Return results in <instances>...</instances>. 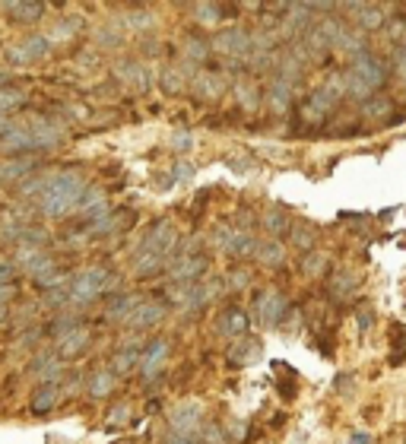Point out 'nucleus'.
Returning a JSON list of instances; mask_svg holds the SVG:
<instances>
[{
	"label": "nucleus",
	"mask_w": 406,
	"mask_h": 444,
	"mask_svg": "<svg viewBox=\"0 0 406 444\" xmlns=\"http://www.w3.org/2000/svg\"><path fill=\"white\" fill-rule=\"evenodd\" d=\"M89 181L82 171L67 168V171H44V175H35L32 181L23 184V194L35 200V206L42 209L51 219H61V216L76 213L82 194H86Z\"/></svg>",
	"instance_id": "nucleus-1"
},
{
	"label": "nucleus",
	"mask_w": 406,
	"mask_h": 444,
	"mask_svg": "<svg viewBox=\"0 0 406 444\" xmlns=\"http://www.w3.org/2000/svg\"><path fill=\"white\" fill-rule=\"evenodd\" d=\"M175 247H178L175 226H171L168 219H156L143 232L137 251H133V270H137L140 276H156V273H162L165 266L171 264Z\"/></svg>",
	"instance_id": "nucleus-2"
},
{
	"label": "nucleus",
	"mask_w": 406,
	"mask_h": 444,
	"mask_svg": "<svg viewBox=\"0 0 406 444\" xmlns=\"http://www.w3.org/2000/svg\"><path fill=\"white\" fill-rule=\"evenodd\" d=\"M203 406L200 400H184L165 419L162 444H200L203 441Z\"/></svg>",
	"instance_id": "nucleus-3"
},
{
	"label": "nucleus",
	"mask_w": 406,
	"mask_h": 444,
	"mask_svg": "<svg viewBox=\"0 0 406 444\" xmlns=\"http://www.w3.org/2000/svg\"><path fill=\"white\" fill-rule=\"evenodd\" d=\"M343 80H346V92L352 95V99L368 101L387 82V67H384L381 57H374V54H368L365 51L362 57H355V61L349 63V70L343 73Z\"/></svg>",
	"instance_id": "nucleus-4"
},
{
	"label": "nucleus",
	"mask_w": 406,
	"mask_h": 444,
	"mask_svg": "<svg viewBox=\"0 0 406 444\" xmlns=\"http://www.w3.org/2000/svg\"><path fill=\"white\" fill-rule=\"evenodd\" d=\"M111 285H114V273L108 270V266H86V270H80L73 279H70V302L67 304L82 308V304L102 298Z\"/></svg>",
	"instance_id": "nucleus-5"
},
{
	"label": "nucleus",
	"mask_w": 406,
	"mask_h": 444,
	"mask_svg": "<svg viewBox=\"0 0 406 444\" xmlns=\"http://www.w3.org/2000/svg\"><path fill=\"white\" fill-rule=\"evenodd\" d=\"M219 292H222L219 279H197V283H190V285H175L171 302H175V308L181 311V314H197V311H203L207 304H213L216 298H219Z\"/></svg>",
	"instance_id": "nucleus-6"
},
{
	"label": "nucleus",
	"mask_w": 406,
	"mask_h": 444,
	"mask_svg": "<svg viewBox=\"0 0 406 444\" xmlns=\"http://www.w3.org/2000/svg\"><path fill=\"white\" fill-rule=\"evenodd\" d=\"M209 48H213L216 54H226L228 61H247V57H251V29L232 25V29L216 32Z\"/></svg>",
	"instance_id": "nucleus-7"
},
{
	"label": "nucleus",
	"mask_w": 406,
	"mask_h": 444,
	"mask_svg": "<svg viewBox=\"0 0 406 444\" xmlns=\"http://www.w3.org/2000/svg\"><path fill=\"white\" fill-rule=\"evenodd\" d=\"M254 314L264 327H279L283 317L289 314V298L283 295L279 289H264L257 292V302H254Z\"/></svg>",
	"instance_id": "nucleus-8"
},
{
	"label": "nucleus",
	"mask_w": 406,
	"mask_h": 444,
	"mask_svg": "<svg viewBox=\"0 0 406 444\" xmlns=\"http://www.w3.org/2000/svg\"><path fill=\"white\" fill-rule=\"evenodd\" d=\"M207 270H209V257H207V254H197V251L181 254V257L168 266V283L190 285V283H197V279H203V273H207Z\"/></svg>",
	"instance_id": "nucleus-9"
},
{
	"label": "nucleus",
	"mask_w": 406,
	"mask_h": 444,
	"mask_svg": "<svg viewBox=\"0 0 406 444\" xmlns=\"http://www.w3.org/2000/svg\"><path fill=\"white\" fill-rule=\"evenodd\" d=\"M343 13L349 16V25H352L355 32H381L384 29V6H378V4H343L340 6Z\"/></svg>",
	"instance_id": "nucleus-10"
},
{
	"label": "nucleus",
	"mask_w": 406,
	"mask_h": 444,
	"mask_svg": "<svg viewBox=\"0 0 406 444\" xmlns=\"http://www.w3.org/2000/svg\"><path fill=\"white\" fill-rule=\"evenodd\" d=\"M25 130L32 140V152H54L63 143V130L48 118H29L25 121Z\"/></svg>",
	"instance_id": "nucleus-11"
},
{
	"label": "nucleus",
	"mask_w": 406,
	"mask_h": 444,
	"mask_svg": "<svg viewBox=\"0 0 406 444\" xmlns=\"http://www.w3.org/2000/svg\"><path fill=\"white\" fill-rule=\"evenodd\" d=\"M48 38L42 35V32H35V35H25L19 38V42H13L10 48H6V61L16 63V67H25V63H35L42 61V57H48Z\"/></svg>",
	"instance_id": "nucleus-12"
},
{
	"label": "nucleus",
	"mask_w": 406,
	"mask_h": 444,
	"mask_svg": "<svg viewBox=\"0 0 406 444\" xmlns=\"http://www.w3.org/2000/svg\"><path fill=\"white\" fill-rule=\"evenodd\" d=\"M216 241H219V247L226 254H232V257H247V254H254V247H257V241H254V235L247 232V228H219V232H216Z\"/></svg>",
	"instance_id": "nucleus-13"
},
{
	"label": "nucleus",
	"mask_w": 406,
	"mask_h": 444,
	"mask_svg": "<svg viewBox=\"0 0 406 444\" xmlns=\"http://www.w3.org/2000/svg\"><path fill=\"white\" fill-rule=\"evenodd\" d=\"M247 314L238 308V304H228V308L219 311V317H216V333L226 336V340H241V336H247Z\"/></svg>",
	"instance_id": "nucleus-14"
},
{
	"label": "nucleus",
	"mask_w": 406,
	"mask_h": 444,
	"mask_svg": "<svg viewBox=\"0 0 406 444\" xmlns=\"http://www.w3.org/2000/svg\"><path fill=\"white\" fill-rule=\"evenodd\" d=\"M165 359H168V340H152L143 346V352H140V374H143L146 381H152L159 371L165 368Z\"/></svg>",
	"instance_id": "nucleus-15"
},
{
	"label": "nucleus",
	"mask_w": 406,
	"mask_h": 444,
	"mask_svg": "<svg viewBox=\"0 0 406 444\" xmlns=\"http://www.w3.org/2000/svg\"><path fill=\"white\" fill-rule=\"evenodd\" d=\"M190 92H194L200 101H219L222 92H226V80H222V73L200 70V73L190 76Z\"/></svg>",
	"instance_id": "nucleus-16"
},
{
	"label": "nucleus",
	"mask_w": 406,
	"mask_h": 444,
	"mask_svg": "<svg viewBox=\"0 0 406 444\" xmlns=\"http://www.w3.org/2000/svg\"><path fill=\"white\" fill-rule=\"evenodd\" d=\"M330 48L336 51V54H343V57H362L365 54V35L362 32H355L352 25H346V23H340L336 25V32H333V44Z\"/></svg>",
	"instance_id": "nucleus-17"
},
{
	"label": "nucleus",
	"mask_w": 406,
	"mask_h": 444,
	"mask_svg": "<svg viewBox=\"0 0 406 444\" xmlns=\"http://www.w3.org/2000/svg\"><path fill=\"white\" fill-rule=\"evenodd\" d=\"M0 149L13 159H19L23 152H32V140H29V130H25V121L6 124V130L0 133Z\"/></svg>",
	"instance_id": "nucleus-18"
},
{
	"label": "nucleus",
	"mask_w": 406,
	"mask_h": 444,
	"mask_svg": "<svg viewBox=\"0 0 406 444\" xmlns=\"http://www.w3.org/2000/svg\"><path fill=\"white\" fill-rule=\"evenodd\" d=\"M162 317H165V304H162V302H140L137 308L130 311V317H127L124 323H127L130 330H137V333H140V330L156 327V323L162 321Z\"/></svg>",
	"instance_id": "nucleus-19"
},
{
	"label": "nucleus",
	"mask_w": 406,
	"mask_h": 444,
	"mask_svg": "<svg viewBox=\"0 0 406 444\" xmlns=\"http://www.w3.org/2000/svg\"><path fill=\"white\" fill-rule=\"evenodd\" d=\"M114 76H118V80L124 82V86L137 89V92H146V89L152 86L149 70H146L140 61H121L118 67H114Z\"/></svg>",
	"instance_id": "nucleus-20"
},
{
	"label": "nucleus",
	"mask_w": 406,
	"mask_h": 444,
	"mask_svg": "<svg viewBox=\"0 0 406 444\" xmlns=\"http://www.w3.org/2000/svg\"><path fill=\"white\" fill-rule=\"evenodd\" d=\"M292 95H295V86H289V82L270 76V82H266V92H264V101H266V108H270V111L285 114L292 108Z\"/></svg>",
	"instance_id": "nucleus-21"
},
{
	"label": "nucleus",
	"mask_w": 406,
	"mask_h": 444,
	"mask_svg": "<svg viewBox=\"0 0 406 444\" xmlns=\"http://www.w3.org/2000/svg\"><path fill=\"white\" fill-rule=\"evenodd\" d=\"M89 343H92L89 327H73L70 333H63L61 340H57V359H73V355L86 352Z\"/></svg>",
	"instance_id": "nucleus-22"
},
{
	"label": "nucleus",
	"mask_w": 406,
	"mask_h": 444,
	"mask_svg": "<svg viewBox=\"0 0 406 444\" xmlns=\"http://www.w3.org/2000/svg\"><path fill=\"white\" fill-rule=\"evenodd\" d=\"M254 362H260V340H254V336L235 340L232 349H228V365L247 368V365H254Z\"/></svg>",
	"instance_id": "nucleus-23"
},
{
	"label": "nucleus",
	"mask_w": 406,
	"mask_h": 444,
	"mask_svg": "<svg viewBox=\"0 0 406 444\" xmlns=\"http://www.w3.org/2000/svg\"><path fill=\"white\" fill-rule=\"evenodd\" d=\"M333 108H336V99L321 86L317 92H311V95H308V101L302 105V114H304V121H317V124H321V121L327 118V114L333 111Z\"/></svg>",
	"instance_id": "nucleus-24"
},
{
	"label": "nucleus",
	"mask_w": 406,
	"mask_h": 444,
	"mask_svg": "<svg viewBox=\"0 0 406 444\" xmlns=\"http://www.w3.org/2000/svg\"><path fill=\"white\" fill-rule=\"evenodd\" d=\"M29 371L38 374L42 384H57V378H61V371H63V359H57V352H38L35 359H32Z\"/></svg>",
	"instance_id": "nucleus-25"
},
{
	"label": "nucleus",
	"mask_w": 406,
	"mask_h": 444,
	"mask_svg": "<svg viewBox=\"0 0 406 444\" xmlns=\"http://www.w3.org/2000/svg\"><path fill=\"white\" fill-rule=\"evenodd\" d=\"M76 213H82L89 222H95V219H102L105 213H111V209H108L105 190H102V187H86V194H82V200H80V206H76Z\"/></svg>",
	"instance_id": "nucleus-26"
},
{
	"label": "nucleus",
	"mask_w": 406,
	"mask_h": 444,
	"mask_svg": "<svg viewBox=\"0 0 406 444\" xmlns=\"http://www.w3.org/2000/svg\"><path fill=\"white\" fill-rule=\"evenodd\" d=\"M4 10L10 13V19H16L19 25H32L42 19L44 4H35V0H16V4H4Z\"/></svg>",
	"instance_id": "nucleus-27"
},
{
	"label": "nucleus",
	"mask_w": 406,
	"mask_h": 444,
	"mask_svg": "<svg viewBox=\"0 0 406 444\" xmlns=\"http://www.w3.org/2000/svg\"><path fill=\"white\" fill-rule=\"evenodd\" d=\"M57 400H61V384H38L35 393H32V412L48 416L57 406Z\"/></svg>",
	"instance_id": "nucleus-28"
},
{
	"label": "nucleus",
	"mask_w": 406,
	"mask_h": 444,
	"mask_svg": "<svg viewBox=\"0 0 406 444\" xmlns=\"http://www.w3.org/2000/svg\"><path fill=\"white\" fill-rule=\"evenodd\" d=\"M32 165H35V162H32V159H25V156H19V159H6V162H0V187L23 181V178L32 171Z\"/></svg>",
	"instance_id": "nucleus-29"
},
{
	"label": "nucleus",
	"mask_w": 406,
	"mask_h": 444,
	"mask_svg": "<svg viewBox=\"0 0 406 444\" xmlns=\"http://www.w3.org/2000/svg\"><path fill=\"white\" fill-rule=\"evenodd\" d=\"M143 302V298L140 295H130V292H121V295H114L111 302H108V308H105V317L108 321H127V317H130V311L137 308V304Z\"/></svg>",
	"instance_id": "nucleus-30"
},
{
	"label": "nucleus",
	"mask_w": 406,
	"mask_h": 444,
	"mask_svg": "<svg viewBox=\"0 0 406 444\" xmlns=\"http://www.w3.org/2000/svg\"><path fill=\"white\" fill-rule=\"evenodd\" d=\"M254 257H257L260 266H279L285 260V247H283V241H276V238L257 241V247H254Z\"/></svg>",
	"instance_id": "nucleus-31"
},
{
	"label": "nucleus",
	"mask_w": 406,
	"mask_h": 444,
	"mask_svg": "<svg viewBox=\"0 0 406 444\" xmlns=\"http://www.w3.org/2000/svg\"><path fill=\"white\" fill-rule=\"evenodd\" d=\"M327 289L333 298H349V295H355V289H359V276H355L352 270H336L333 276H330Z\"/></svg>",
	"instance_id": "nucleus-32"
},
{
	"label": "nucleus",
	"mask_w": 406,
	"mask_h": 444,
	"mask_svg": "<svg viewBox=\"0 0 406 444\" xmlns=\"http://www.w3.org/2000/svg\"><path fill=\"white\" fill-rule=\"evenodd\" d=\"M114 381H118V374H114L111 368H99V371H95V374H89V381H86L89 397H95V400L108 397V393L114 390Z\"/></svg>",
	"instance_id": "nucleus-33"
},
{
	"label": "nucleus",
	"mask_w": 406,
	"mask_h": 444,
	"mask_svg": "<svg viewBox=\"0 0 406 444\" xmlns=\"http://www.w3.org/2000/svg\"><path fill=\"white\" fill-rule=\"evenodd\" d=\"M209 54H213V48H209L207 38L190 35L187 42H184V63H187V70L194 67V63H207Z\"/></svg>",
	"instance_id": "nucleus-34"
},
{
	"label": "nucleus",
	"mask_w": 406,
	"mask_h": 444,
	"mask_svg": "<svg viewBox=\"0 0 406 444\" xmlns=\"http://www.w3.org/2000/svg\"><path fill=\"white\" fill-rule=\"evenodd\" d=\"M184 70L187 67H165L162 70V76H159V86L165 89V92H184V89L190 86V73H194V70H190V73H184Z\"/></svg>",
	"instance_id": "nucleus-35"
},
{
	"label": "nucleus",
	"mask_w": 406,
	"mask_h": 444,
	"mask_svg": "<svg viewBox=\"0 0 406 444\" xmlns=\"http://www.w3.org/2000/svg\"><path fill=\"white\" fill-rule=\"evenodd\" d=\"M140 352H143V346H140L137 340H133V343H124V346H121L118 352H114V365H111V371H114V374L130 371V368L140 362Z\"/></svg>",
	"instance_id": "nucleus-36"
},
{
	"label": "nucleus",
	"mask_w": 406,
	"mask_h": 444,
	"mask_svg": "<svg viewBox=\"0 0 406 444\" xmlns=\"http://www.w3.org/2000/svg\"><path fill=\"white\" fill-rule=\"evenodd\" d=\"M124 228V216L121 213H105L102 219L89 222L86 226V235H92V238H105V235H114Z\"/></svg>",
	"instance_id": "nucleus-37"
},
{
	"label": "nucleus",
	"mask_w": 406,
	"mask_h": 444,
	"mask_svg": "<svg viewBox=\"0 0 406 444\" xmlns=\"http://www.w3.org/2000/svg\"><path fill=\"white\" fill-rule=\"evenodd\" d=\"M80 32H82V19L80 16H67V19H57V25L44 38H48V44L51 42H70V38L80 35Z\"/></svg>",
	"instance_id": "nucleus-38"
},
{
	"label": "nucleus",
	"mask_w": 406,
	"mask_h": 444,
	"mask_svg": "<svg viewBox=\"0 0 406 444\" xmlns=\"http://www.w3.org/2000/svg\"><path fill=\"white\" fill-rule=\"evenodd\" d=\"M235 95H238V105L245 108V111H254V108L260 105V92H257V86H254L251 80H238Z\"/></svg>",
	"instance_id": "nucleus-39"
},
{
	"label": "nucleus",
	"mask_w": 406,
	"mask_h": 444,
	"mask_svg": "<svg viewBox=\"0 0 406 444\" xmlns=\"http://www.w3.org/2000/svg\"><path fill=\"white\" fill-rule=\"evenodd\" d=\"M25 105V95L13 86H0V114L10 118V111H19Z\"/></svg>",
	"instance_id": "nucleus-40"
},
{
	"label": "nucleus",
	"mask_w": 406,
	"mask_h": 444,
	"mask_svg": "<svg viewBox=\"0 0 406 444\" xmlns=\"http://www.w3.org/2000/svg\"><path fill=\"white\" fill-rule=\"evenodd\" d=\"M289 226H292V222L285 219L283 209H270V213H264V228L270 232V238H276V241H279V235L289 232Z\"/></svg>",
	"instance_id": "nucleus-41"
},
{
	"label": "nucleus",
	"mask_w": 406,
	"mask_h": 444,
	"mask_svg": "<svg viewBox=\"0 0 406 444\" xmlns=\"http://www.w3.org/2000/svg\"><path fill=\"white\" fill-rule=\"evenodd\" d=\"M124 25L130 32H149L152 25H156V16H152L149 10H130L124 16Z\"/></svg>",
	"instance_id": "nucleus-42"
},
{
	"label": "nucleus",
	"mask_w": 406,
	"mask_h": 444,
	"mask_svg": "<svg viewBox=\"0 0 406 444\" xmlns=\"http://www.w3.org/2000/svg\"><path fill=\"white\" fill-rule=\"evenodd\" d=\"M222 13H226V6H219V4H197L194 6V16H197V23L200 25L222 23Z\"/></svg>",
	"instance_id": "nucleus-43"
},
{
	"label": "nucleus",
	"mask_w": 406,
	"mask_h": 444,
	"mask_svg": "<svg viewBox=\"0 0 406 444\" xmlns=\"http://www.w3.org/2000/svg\"><path fill=\"white\" fill-rule=\"evenodd\" d=\"M390 108H393L390 99H368V101H362V114H365L368 121L387 118V114H390Z\"/></svg>",
	"instance_id": "nucleus-44"
},
{
	"label": "nucleus",
	"mask_w": 406,
	"mask_h": 444,
	"mask_svg": "<svg viewBox=\"0 0 406 444\" xmlns=\"http://www.w3.org/2000/svg\"><path fill=\"white\" fill-rule=\"evenodd\" d=\"M384 38L393 44V48H400V44L406 42V19H387V23H384Z\"/></svg>",
	"instance_id": "nucleus-45"
},
{
	"label": "nucleus",
	"mask_w": 406,
	"mask_h": 444,
	"mask_svg": "<svg viewBox=\"0 0 406 444\" xmlns=\"http://www.w3.org/2000/svg\"><path fill=\"white\" fill-rule=\"evenodd\" d=\"M302 270H304V276H321V273L327 270V257L317 251H308L302 260Z\"/></svg>",
	"instance_id": "nucleus-46"
},
{
	"label": "nucleus",
	"mask_w": 406,
	"mask_h": 444,
	"mask_svg": "<svg viewBox=\"0 0 406 444\" xmlns=\"http://www.w3.org/2000/svg\"><path fill=\"white\" fill-rule=\"evenodd\" d=\"M289 238H292V245L302 247L304 254H308L311 245H314V235H311V228H304V226H289Z\"/></svg>",
	"instance_id": "nucleus-47"
},
{
	"label": "nucleus",
	"mask_w": 406,
	"mask_h": 444,
	"mask_svg": "<svg viewBox=\"0 0 406 444\" xmlns=\"http://www.w3.org/2000/svg\"><path fill=\"white\" fill-rule=\"evenodd\" d=\"M397 343H393V352H390V365H403L406 362V330H403V323H397Z\"/></svg>",
	"instance_id": "nucleus-48"
},
{
	"label": "nucleus",
	"mask_w": 406,
	"mask_h": 444,
	"mask_svg": "<svg viewBox=\"0 0 406 444\" xmlns=\"http://www.w3.org/2000/svg\"><path fill=\"white\" fill-rule=\"evenodd\" d=\"M73 327H80V323H76V317L73 314H63V317H54V323H51V336H57V340H61L63 333H70V330Z\"/></svg>",
	"instance_id": "nucleus-49"
},
{
	"label": "nucleus",
	"mask_w": 406,
	"mask_h": 444,
	"mask_svg": "<svg viewBox=\"0 0 406 444\" xmlns=\"http://www.w3.org/2000/svg\"><path fill=\"white\" fill-rule=\"evenodd\" d=\"M118 38H121V25L118 23H108L105 29L99 32V44H102V48H111V44H118Z\"/></svg>",
	"instance_id": "nucleus-50"
},
{
	"label": "nucleus",
	"mask_w": 406,
	"mask_h": 444,
	"mask_svg": "<svg viewBox=\"0 0 406 444\" xmlns=\"http://www.w3.org/2000/svg\"><path fill=\"white\" fill-rule=\"evenodd\" d=\"M190 146H194L190 130H175V137H171V149H175V152H187Z\"/></svg>",
	"instance_id": "nucleus-51"
},
{
	"label": "nucleus",
	"mask_w": 406,
	"mask_h": 444,
	"mask_svg": "<svg viewBox=\"0 0 406 444\" xmlns=\"http://www.w3.org/2000/svg\"><path fill=\"white\" fill-rule=\"evenodd\" d=\"M16 279V264L10 257H0V285H13Z\"/></svg>",
	"instance_id": "nucleus-52"
},
{
	"label": "nucleus",
	"mask_w": 406,
	"mask_h": 444,
	"mask_svg": "<svg viewBox=\"0 0 406 444\" xmlns=\"http://www.w3.org/2000/svg\"><path fill=\"white\" fill-rule=\"evenodd\" d=\"M393 73H397L400 80L406 82V42L400 44L397 51H393Z\"/></svg>",
	"instance_id": "nucleus-53"
},
{
	"label": "nucleus",
	"mask_w": 406,
	"mask_h": 444,
	"mask_svg": "<svg viewBox=\"0 0 406 444\" xmlns=\"http://www.w3.org/2000/svg\"><path fill=\"white\" fill-rule=\"evenodd\" d=\"M247 283H251V273H247V270H232V273H228V279H226L228 289H245Z\"/></svg>",
	"instance_id": "nucleus-54"
},
{
	"label": "nucleus",
	"mask_w": 406,
	"mask_h": 444,
	"mask_svg": "<svg viewBox=\"0 0 406 444\" xmlns=\"http://www.w3.org/2000/svg\"><path fill=\"white\" fill-rule=\"evenodd\" d=\"M171 175H175V181L187 184L190 178L197 175V168H194V165H190V162H178V165H175V171H171Z\"/></svg>",
	"instance_id": "nucleus-55"
},
{
	"label": "nucleus",
	"mask_w": 406,
	"mask_h": 444,
	"mask_svg": "<svg viewBox=\"0 0 406 444\" xmlns=\"http://www.w3.org/2000/svg\"><path fill=\"white\" fill-rule=\"evenodd\" d=\"M127 416H130V409H127V406L121 403L118 409L108 412V425H124V422H127Z\"/></svg>",
	"instance_id": "nucleus-56"
},
{
	"label": "nucleus",
	"mask_w": 406,
	"mask_h": 444,
	"mask_svg": "<svg viewBox=\"0 0 406 444\" xmlns=\"http://www.w3.org/2000/svg\"><path fill=\"white\" fill-rule=\"evenodd\" d=\"M355 317H359V327L362 330H371V323H374V311L371 308H365V304H362V308L355 311Z\"/></svg>",
	"instance_id": "nucleus-57"
},
{
	"label": "nucleus",
	"mask_w": 406,
	"mask_h": 444,
	"mask_svg": "<svg viewBox=\"0 0 406 444\" xmlns=\"http://www.w3.org/2000/svg\"><path fill=\"white\" fill-rule=\"evenodd\" d=\"M13 298H16V285H0V308H10Z\"/></svg>",
	"instance_id": "nucleus-58"
},
{
	"label": "nucleus",
	"mask_w": 406,
	"mask_h": 444,
	"mask_svg": "<svg viewBox=\"0 0 406 444\" xmlns=\"http://www.w3.org/2000/svg\"><path fill=\"white\" fill-rule=\"evenodd\" d=\"M349 444H371V435H368V431H355V435L349 438Z\"/></svg>",
	"instance_id": "nucleus-59"
},
{
	"label": "nucleus",
	"mask_w": 406,
	"mask_h": 444,
	"mask_svg": "<svg viewBox=\"0 0 406 444\" xmlns=\"http://www.w3.org/2000/svg\"><path fill=\"white\" fill-rule=\"evenodd\" d=\"M6 317H10V308H0V327L6 323Z\"/></svg>",
	"instance_id": "nucleus-60"
}]
</instances>
